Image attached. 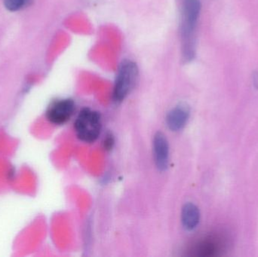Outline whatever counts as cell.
I'll return each instance as SVG.
<instances>
[{
  "label": "cell",
  "mask_w": 258,
  "mask_h": 257,
  "mask_svg": "<svg viewBox=\"0 0 258 257\" xmlns=\"http://www.w3.org/2000/svg\"><path fill=\"white\" fill-rule=\"evenodd\" d=\"M201 12L200 0H183L180 22L181 51L185 61H191L196 54V30Z\"/></svg>",
  "instance_id": "cell-1"
},
{
  "label": "cell",
  "mask_w": 258,
  "mask_h": 257,
  "mask_svg": "<svg viewBox=\"0 0 258 257\" xmlns=\"http://www.w3.org/2000/svg\"><path fill=\"white\" fill-rule=\"evenodd\" d=\"M102 129L101 114L90 108H83L74 122L76 135L80 141L92 143L98 140Z\"/></svg>",
  "instance_id": "cell-2"
},
{
  "label": "cell",
  "mask_w": 258,
  "mask_h": 257,
  "mask_svg": "<svg viewBox=\"0 0 258 257\" xmlns=\"http://www.w3.org/2000/svg\"><path fill=\"white\" fill-rule=\"evenodd\" d=\"M138 75V68L132 60H123L119 66L115 80L113 98L115 102L123 101L135 86Z\"/></svg>",
  "instance_id": "cell-3"
},
{
  "label": "cell",
  "mask_w": 258,
  "mask_h": 257,
  "mask_svg": "<svg viewBox=\"0 0 258 257\" xmlns=\"http://www.w3.org/2000/svg\"><path fill=\"white\" fill-rule=\"evenodd\" d=\"M76 104L73 100H59L48 107L46 118L53 125H64L74 116Z\"/></svg>",
  "instance_id": "cell-4"
},
{
  "label": "cell",
  "mask_w": 258,
  "mask_h": 257,
  "mask_svg": "<svg viewBox=\"0 0 258 257\" xmlns=\"http://www.w3.org/2000/svg\"><path fill=\"white\" fill-rule=\"evenodd\" d=\"M153 152L156 167L160 172L166 170L169 162V144L162 132L156 133L153 137Z\"/></svg>",
  "instance_id": "cell-5"
},
{
  "label": "cell",
  "mask_w": 258,
  "mask_h": 257,
  "mask_svg": "<svg viewBox=\"0 0 258 257\" xmlns=\"http://www.w3.org/2000/svg\"><path fill=\"white\" fill-rule=\"evenodd\" d=\"M190 111L185 104H179L171 109L166 116V124L168 128L174 132L181 131L189 121Z\"/></svg>",
  "instance_id": "cell-6"
},
{
  "label": "cell",
  "mask_w": 258,
  "mask_h": 257,
  "mask_svg": "<svg viewBox=\"0 0 258 257\" xmlns=\"http://www.w3.org/2000/svg\"><path fill=\"white\" fill-rule=\"evenodd\" d=\"M224 237L211 235L198 242L194 251L199 256H215L224 249Z\"/></svg>",
  "instance_id": "cell-7"
},
{
  "label": "cell",
  "mask_w": 258,
  "mask_h": 257,
  "mask_svg": "<svg viewBox=\"0 0 258 257\" xmlns=\"http://www.w3.org/2000/svg\"><path fill=\"white\" fill-rule=\"evenodd\" d=\"M200 211L198 207L194 203L185 204L181 211V223L186 230H195L200 224Z\"/></svg>",
  "instance_id": "cell-8"
},
{
  "label": "cell",
  "mask_w": 258,
  "mask_h": 257,
  "mask_svg": "<svg viewBox=\"0 0 258 257\" xmlns=\"http://www.w3.org/2000/svg\"><path fill=\"white\" fill-rule=\"evenodd\" d=\"M29 0H3L5 7L11 12H16L26 6Z\"/></svg>",
  "instance_id": "cell-9"
},
{
  "label": "cell",
  "mask_w": 258,
  "mask_h": 257,
  "mask_svg": "<svg viewBox=\"0 0 258 257\" xmlns=\"http://www.w3.org/2000/svg\"><path fill=\"white\" fill-rule=\"evenodd\" d=\"M115 144V139L112 134L108 133L106 134L105 137L103 142V146H104V149L107 151H110L113 149Z\"/></svg>",
  "instance_id": "cell-10"
},
{
  "label": "cell",
  "mask_w": 258,
  "mask_h": 257,
  "mask_svg": "<svg viewBox=\"0 0 258 257\" xmlns=\"http://www.w3.org/2000/svg\"><path fill=\"white\" fill-rule=\"evenodd\" d=\"M253 84H254V87L256 89H258V72H254L253 74Z\"/></svg>",
  "instance_id": "cell-11"
}]
</instances>
